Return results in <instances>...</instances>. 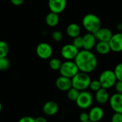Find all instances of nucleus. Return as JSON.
I'll return each mask as SVG.
<instances>
[{
    "mask_svg": "<svg viewBox=\"0 0 122 122\" xmlns=\"http://www.w3.org/2000/svg\"><path fill=\"white\" fill-rule=\"evenodd\" d=\"M109 94L107 89L101 88L99 90L96 92L95 99L100 104H104L109 101Z\"/></svg>",
    "mask_w": 122,
    "mask_h": 122,
    "instance_id": "obj_17",
    "label": "nucleus"
},
{
    "mask_svg": "<svg viewBox=\"0 0 122 122\" xmlns=\"http://www.w3.org/2000/svg\"><path fill=\"white\" fill-rule=\"evenodd\" d=\"M10 1L14 6H20L24 3V0H10Z\"/></svg>",
    "mask_w": 122,
    "mask_h": 122,
    "instance_id": "obj_33",
    "label": "nucleus"
},
{
    "mask_svg": "<svg viewBox=\"0 0 122 122\" xmlns=\"http://www.w3.org/2000/svg\"><path fill=\"white\" fill-rule=\"evenodd\" d=\"M82 24L88 33L94 34L102 27L101 19L98 16L94 14H86L82 19Z\"/></svg>",
    "mask_w": 122,
    "mask_h": 122,
    "instance_id": "obj_2",
    "label": "nucleus"
},
{
    "mask_svg": "<svg viewBox=\"0 0 122 122\" xmlns=\"http://www.w3.org/2000/svg\"><path fill=\"white\" fill-rule=\"evenodd\" d=\"M10 66V61L6 57L0 58V71L6 70Z\"/></svg>",
    "mask_w": 122,
    "mask_h": 122,
    "instance_id": "obj_24",
    "label": "nucleus"
},
{
    "mask_svg": "<svg viewBox=\"0 0 122 122\" xmlns=\"http://www.w3.org/2000/svg\"><path fill=\"white\" fill-rule=\"evenodd\" d=\"M80 92L79 90H77L76 89L71 87L70 89H69L67 91V97L68 99L71 101V102H76V100L77 99L79 95Z\"/></svg>",
    "mask_w": 122,
    "mask_h": 122,
    "instance_id": "obj_21",
    "label": "nucleus"
},
{
    "mask_svg": "<svg viewBox=\"0 0 122 122\" xmlns=\"http://www.w3.org/2000/svg\"><path fill=\"white\" fill-rule=\"evenodd\" d=\"M46 24L50 27L56 26L59 22V14L52 11H50L46 16Z\"/></svg>",
    "mask_w": 122,
    "mask_h": 122,
    "instance_id": "obj_19",
    "label": "nucleus"
},
{
    "mask_svg": "<svg viewBox=\"0 0 122 122\" xmlns=\"http://www.w3.org/2000/svg\"><path fill=\"white\" fill-rule=\"evenodd\" d=\"M114 72L115 74L117 81H122V63L118 64L115 66Z\"/></svg>",
    "mask_w": 122,
    "mask_h": 122,
    "instance_id": "obj_25",
    "label": "nucleus"
},
{
    "mask_svg": "<svg viewBox=\"0 0 122 122\" xmlns=\"http://www.w3.org/2000/svg\"><path fill=\"white\" fill-rule=\"evenodd\" d=\"M115 90L117 93L122 94V81H117L114 85Z\"/></svg>",
    "mask_w": 122,
    "mask_h": 122,
    "instance_id": "obj_30",
    "label": "nucleus"
},
{
    "mask_svg": "<svg viewBox=\"0 0 122 122\" xmlns=\"http://www.w3.org/2000/svg\"><path fill=\"white\" fill-rule=\"evenodd\" d=\"M83 38V49L91 51L93 48L95 47L97 44V39L94 34L87 33Z\"/></svg>",
    "mask_w": 122,
    "mask_h": 122,
    "instance_id": "obj_14",
    "label": "nucleus"
},
{
    "mask_svg": "<svg viewBox=\"0 0 122 122\" xmlns=\"http://www.w3.org/2000/svg\"><path fill=\"white\" fill-rule=\"evenodd\" d=\"M88 114H89V121L92 122H100L103 119L104 115V110L100 107H92Z\"/></svg>",
    "mask_w": 122,
    "mask_h": 122,
    "instance_id": "obj_15",
    "label": "nucleus"
},
{
    "mask_svg": "<svg viewBox=\"0 0 122 122\" xmlns=\"http://www.w3.org/2000/svg\"><path fill=\"white\" fill-rule=\"evenodd\" d=\"M43 112L47 116H54L59 111V105L54 101H49L43 106Z\"/></svg>",
    "mask_w": 122,
    "mask_h": 122,
    "instance_id": "obj_16",
    "label": "nucleus"
},
{
    "mask_svg": "<svg viewBox=\"0 0 122 122\" xmlns=\"http://www.w3.org/2000/svg\"><path fill=\"white\" fill-rule=\"evenodd\" d=\"M79 49L72 44H67L62 46L61 49V56L67 61L74 60L79 53Z\"/></svg>",
    "mask_w": 122,
    "mask_h": 122,
    "instance_id": "obj_7",
    "label": "nucleus"
},
{
    "mask_svg": "<svg viewBox=\"0 0 122 122\" xmlns=\"http://www.w3.org/2000/svg\"><path fill=\"white\" fill-rule=\"evenodd\" d=\"M92 79L87 73L79 71L73 78H71L72 87L76 89L79 92L85 91L89 87Z\"/></svg>",
    "mask_w": 122,
    "mask_h": 122,
    "instance_id": "obj_3",
    "label": "nucleus"
},
{
    "mask_svg": "<svg viewBox=\"0 0 122 122\" xmlns=\"http://www.w3.org/2000/svg\"><path fill=\"white\" fill-rule=\"evenodd\" d=\"M79 120L81 121V122H85L89 121V114L86 113V112H82L79 116Z\"/></svg>",
    "mask_w": 122,
    "mask_h": 122,
    "instance_id": "obj_31",
    "label": "nucleus"
},
{
    "mask_svg": "<svg viewBox=\"0 0 122 122\" xmlns=\"http://www.w3.org/2000/svg\"><path fill=\"white\" fill-rule=\"evenodd\" d=\"M109 102L112 109L114 112L122 114V94H114L109 98Z\"/></svg>",
    "mask_w": 122,
    "mask_h": 122,
    "instance_id": "obj_10",
    "label": "nucleus"
},
{
    "mask_svg": "<svg viewBox=\"0 0 122 122\" xmlns=\"http://www.w3.org/2000/svg\"><path fill=\"white\" fill-rule=\"evenodd\" d=\"M99 81L102 85V88L109 89L114 86L117 79L114 71L107 69L102 72L99 77Z\"/></svg>",
    "mask_w": 122,
    "mask_h": 122,
    "instance_id": "obj_4",
    "label": "nucleus"
},
{
    "mask_svg": "<svg viewBox=\"0 0 122 122\" xmlns=\"http://www.w3.org/2000/svg\"><path fill=\"white\" fill-rule=\"evenodd\" d=\"M113 33L111 29L109 28H102L101 27L95 34L94 36L99 41H107L109 42L110 39L112 38Z\"/></svg>",
    "mask_w": 122,
    "mask_h": 122,
    "instance_id": "obj_13",
    "label": "nucleus"
},
{
    "mask_svg": "<svg viewBox=\"0 0 122 122\" xmlns=\"http://www.w3.org/2000/svg\"><path fill=\"white\" fill-rule=\"evenodd\" d=\"M59 71L61 76H63L69 79L73 78L79 71L74 61H67V60L61 64V66Z\"/></svg>",
    "mask_w": 122,
    "mask_h": 122,
    "instance_id": "obj_5",
    "label": "nucleus"
},
{
    "mask_svg": "<svg viewBox=\"0 0 122 122\" xmlns=\"http://www.w3.org/2000/svg\"><path fill=\"white\" fill-rule=\"evenodd\" d=\"M111 122H122V114L114 112L112 117Z\"/></svg>",
    "mask_w": 122,
    "mask_h": 122,
    "instance_id": "obj_29",
    "label": "nucleus"
},
{
    "mask_svg": "<svg viewBox=\"0 0 122 122\" xmlns=\"http://www.w3.org/2000/svg\"><path fill=\"white\" fill-rule=\"evenodd\" d=\"M48 6L51 11L59 14L66 9V0H49Z\"/></svg>",
    "mask_w": 122,
    "mask_h": 122,
    "instance_id": "obj_11",
    "label": "nucleus"
},
{
    "mask_svg": "<svg viewBox=\"0 0 122 122\" xmlns=\"http://www.w3.org/2000/svg\"><path fill=\"white\" fill-rule=\"evenodd\" d=\"M37 56L42 59H48L51 58L53 54V49L51 46L46 42L39 44L36 49Z\"/></svg>",
    "mask_w": 122,
    "mask_h": 122,
    "instance_id": "obj_8",
    "label": "nucleus"
},
{
    "mask_svg": "<svg viewBox=\"0 0 122 122\" xmlns=\"http://www.w3.org/2000/svg\"><path fill=\"white\" fill-rule=\"evenodd\" d=\"M91 122V121H89H89H87V122Z\"/></svg>",
    "mask_w": 122,
    "mask_h": 122,
    "instance_id": "obj_36",
    "label": "nucleus"
},
{
    "mask_svg": "<svg viewBox=\"0 0 122 122\" xmlns=\"http://www.w3.org/2000/svg\"><path fill=\"white\" fill-rule=\"evenodd\" d=\"M93 96L92 94L85 90V91H81L79 93V95L76 100V105L78 107H79L81 109H89L93 104Z\"/></svg>",
    "mask_w": 122,
    "mask_h": 122,
    "instance_id": "obj_6",
    "label": "nucleus"
},
{
    "mask_svg": "<svg viewBox=\"0 0 122 122\" xmlns=\"http://www.w3.org/2000/svg\"><path fill=\"white\" fill-rule=\"evenodd\" d=\"M111 51L114 52L122 51V33H116L109 41Z\"/></svg>",
    "mask_w": 122,
    "mask_h": 122,
    "instance_id": "obj_9",
    "label": "nucleus"
},
{
    "mask_svg": "<svg viewBox=\"0 0 122 122\" xmlns=\"http://www.w3.org/2000/svg\"><path fill=\"white\" fill-rule=\"evenodd\" d=\"M35 122H47V120L46 119V118L43 117H36V119H34Z\"/></svg>",
    "mask_w": 122,
    "mask_h": 122,
    "instance_id": "obj_34",
    "label": "nucleus"
},
{
    "mask_svg": "<svg viewBox=\"0 0 122 122\" xmlns=\"http://www.w3.org/2000/svg\"><path fill=\"white\" fill-rule=\"evenodd\" d=\"M95 49L97 53L102 55L107 54L111 51L109 42H107V41H99L98 43L96 44Z\"/></svg>",
    "mask_w": 122,
    "mask_h": 122,
    "instance_id": "obj_20",
    "label": "nucleus"
},
{
    "mask_svg": "<svg viewBox=\"0 0 122 122\" xmlns=\"http://www.w3.org/2000/svg\"><path fill=\"white\" fill-rule=\"evenodd\" d=\"M1 109H2V105H1V103L0 102V112L1 111Z\"/></svg>",
    "mask_w": 122,
    "mask_h": 122,
    "instance_id": "obj_35",
    "label": "nucleus"
},
{
    "mask_svg": "<svg viewBox=\"0 0 122 122\" xmlns=\"http://www.w3.org/2000/svg\"><path fill=\"white\" fill-rule=\"evenodd\" d=\"M9 51L8 44L2 40H0V58L6 57Z\"/></svg>",
    "mask_w": 122,
    "mask_h": 122,
    "instance_id": "obj_22",
    "label": "nucleus"
},
{
    "mask_svg": "<svg viewBox=\"0 0 122 122\" xmlns=\"http://www.w3.org/2000/svg\"><path fill=\"white\" fill-rule=\"evenodd\" d=\"M61 64H62L61 61L57 58H52L50 59L49 62V67L54 71H59L61 66Z\"/></svg>",
    "mask_w": 122,
    "mask_h": 122,
    "instance_id": "obj_23",
    "label": "nucleus"
},
{
    "mask_svg": "<svg viewBox=\"0 0 122 122\" xmlns=\"http://www.w3.org/2000/svg\"><path fill=\"white\" fill-rule=\"evenodd\" d=\"M18 122H35L34 119L31 117H24L22 118H21Z\"/></svg>",
    "mask_w": 122,
    "mask_h": 122,
    "instance_id": "obj_32",
    "label": "nucleus"
},
{
    "mask_svg": "<svg viewBox=\"0 0 122 122\" xmlns=\"http://www.w3.org/2000/svg\"><path fill=\"white\" fill-rule=\"evenodd\" d=\"M79 71L89 74L94 71L98 64V61L94 54L89 50H81L74 59Z\"/></svg>",
    "mask_w": 122,
    "mask_h": 122,
    "instance_id": "obj_1",
    "label": "nucleus"
},
{
    "mask_svg": "<svg viewBox=\"0 0 122 122\" xmlns=\"http://www.w3.org/2000/svg\"><path fill=\"white\" fill-rule=\"evenodd\" d=\"M51 37L55 41H61L63 39V34L59 31H54L51 33Z\"/></svg>",
    "mask_w": 122,
    "mask_h": 122,
    "instance_id": "obj_28",
    "label": "nucleus"
},
{
    "mask_svg": "<svg viewBox=\"0 0 122 122\" xmlns=\"http://www.w3.org/2000/svg\"><path fill=\"white\" fill-rule=\"evenodd\" d=\"M66 34L69 36L74 39L78 36H80L81 28L77 24L71 23L69 24L66 27Z\"/></svg>",
    "mask_w": 122,
    "mask_h": 122,
    "instance_id": "obj_18",
    "label": "nucleus"
},
{
    "mask_svg": "<svg viewBox=\"0 0 122 122\" xmlns=\"http://www.w3.org/2000/svg\"><path fill=\"white\" fill-rule=\"evenodd\" d=\"M72 44L74 45L78 49L83 48V38L81 36H78L75 38H74Z\"/></svg>",
    "mask_w": 122,
    "mask_h": 122,
    "instance_id": "obj_27",
    "label": "nucleus"
},
{
    "mask_svg": "<svg viewBox=\"0 0 122 122\" xmlns=\"http://www.w3.org/2000/svg\"><path fill=\"white\" fill-rule=\"evenodd\" d=\"M56 86L58 89L62 92H67L69 89H70L72 87L71 84V79L60 76L58 77L55 82Z\"/></svg>",
    "mask_w": 122,
    "mask_h": 122,
    "instance_id": "obj_12",
    "label": "nucleus"
},
{
    "mask_svg": "<svg viewBox=\"0 0 122 122\" xmlns=\"http://www.w3.org/2000/svg\"><path fill=\"white\" fill-rule=\"evenodd\" d=\"M91 89V90L94 91V92H97L98 90H99L102 88V85L98 80H92L89 84V87Z\"/></svg>",
    "mask_w": 122,
    "mask_h": 122,
    "instance_id": "obj_26",
    "label": "nucleus"
}]
</instances>
